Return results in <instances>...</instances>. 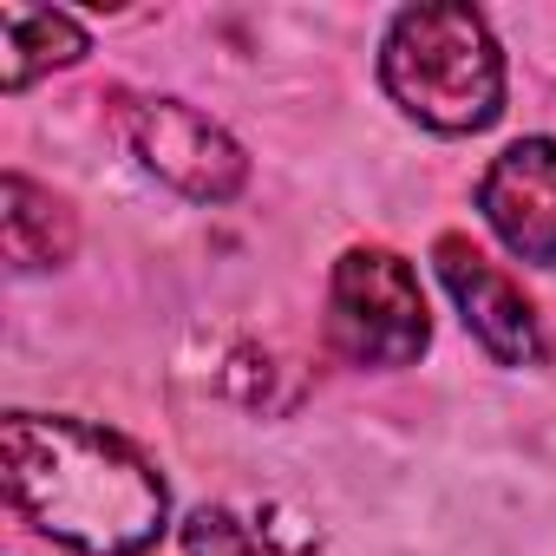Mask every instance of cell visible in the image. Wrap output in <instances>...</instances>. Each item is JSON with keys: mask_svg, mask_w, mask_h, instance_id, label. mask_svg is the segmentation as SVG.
Wrapping results in <instances>:
<instances>
[{"mask_svg": "<svg viewBox=\"0 0 556 556\" xmlns=\"http://www.w3.org/2000/svg\"><path fill=\"white\" fill-rule=\"evenodd\" d=\"M184 549L190 556H268L275 543L262 536V530H249L242 517H229V510H197L190 523H184Z\"/></svg>", "mask_w": 556, "mask_h": 556, "instance_id": "9c48e42d", "label": "cell"}, {"mask_svg": "<svg viewBox=\"0 0 556 556\" xmlns=\"http://www.w3.org/2000/svg\"><path fill=\"white\" fill-rule=\"evenodd\" d=\"M14 510L86 549V556H144L164 536V478L118 432L86 419L14 413L0 426Z\"/></svg>", "mask_w": 556, "mask_h": 556, "instance_id": "6da1fadb", "label": "cell"}, {"mask_svg": "<svg viewBox=\"0 0 556 556\" xmlns=\"http://www.w3.org/2000/svg\"><path fill=\"white\" fill-rule=\"evenodd\" d=\"M86 53V27L47 8H0V86L27 92L47 66H73Z\"/></svg>", "mask_w": 556, "mask_h": 556, "instance_id": "ba28073f", "label": "cell"}, {"mask_svg": "<svg viewBox=\"0 0 556 556\" xmlns=\"http://www.w3.org/2000/svg\"><path fill=\"white\" fill-rule=\"evenodd\" d=\"M478 203L523 262L556 268V138H517L484 170Z\"/></svg>", "mask_w": 556, "mask_h": 556, "instance_id": "8992f818", "label": "cell"}, {"mask_svg": "<svg viewBox=\"0 0 556 556\" xmlns=\"http://www.w3.org/2000/svg\"><path fill=\"white\" fill-rule=\"evenodd\" d=\"M380 79L432 131H484L504 112V53L471 8H406L387 34Z\"/></svg>", "mask_w": 556, "mask_h": 556, "instance_id": "7a4b0ae2", "label": "cell"}, {"mask_svg": "<svg viewBox=\"0 0 556 556\" xmlns=\"http://www.w3.org/2000/svg\"><path fill=\"white\" fill-rule=\"evenodd\" d=\"M125 138L164 184H177L197 203H223L249 177V157L236 151V138L223 125H210L184 99H138V105H125Z\"/></svg>", "mask_w": 556, "mask_h": 556, "instance_id": "277c9868", "label": "cell"}, {"mask_svg": "<svg viewBox=\"0 0 556 556\" xmlns=\"http://www.w3.org/2000/svg\"><path fill=\"white\" fill-rule=\"evenodd\" d=\"M73 210L53 197V190H40L34 177H21V170H8L0 177V242H8V262H14V275H34V268H60L66 255H73Z\"/></svg>", "mask_w": 556, "mask_h": 556, "instance_id": "52a82bcc", "label": "cell"}, {"mask_svg": "<svg viewBox=\"0 0 556 556\" xmlns=\"http://www.w3.org/2000/svg\"><path fill=\"white\" fill-rule=\"evenodd\" d=\"M432 262H439V282L452 289L465 328L478 334V348H484L491 361H504V367H530V361H543L536 308L523 302V289L510 282L504 268H491L465 236H439Z\"/></svg>", "mask_w": 556, "mask_h": 556, "instance_id": "5b68a950", "label": "cell"}, {"mask_svg": "<svg viewBox=\"0 0 556 556\" xmlns=\"http://www.w3.org/2000/svg\"><path fill=\"white\" fill-rule=\"evenodd\" d=\"M328 341L354 367H413L432 341L419 275L393 249H348L328 282Z\"/></svg>", "mask_w": 556, "mask_h": 556, "instance_id": "3957f363", "label": "cell"}]
</instances>
